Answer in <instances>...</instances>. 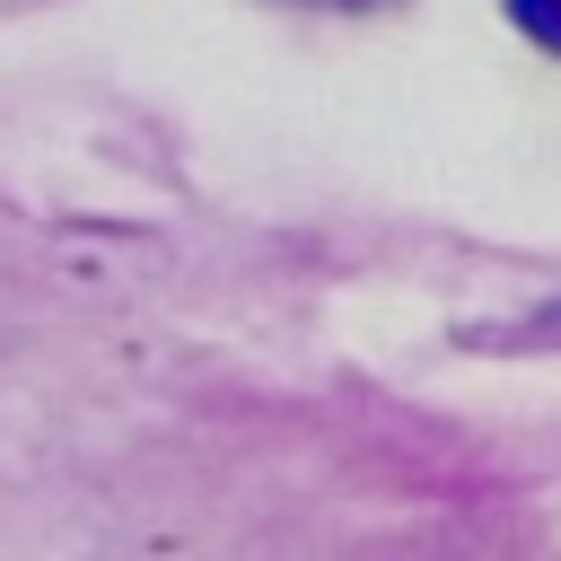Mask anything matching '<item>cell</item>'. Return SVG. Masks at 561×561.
I'll use <instances>...</instances> for the list:
<instances>
[{"mask_svg": "<svg viewBox=\"0 0 561 561\" xmlns=\"http://www.w3.org/2000/svg\"><path fill=\"white\" fill-rule=\"evenodd\" d=\"M508 18H517L535 44H552V53H561V0H508Z\"/></svg>", "mask_w": 561, "mask_h": 561, "instance_id": "1", "label": "cell"}, {"mask_svg": "<svg viewBox=\"0 0 561 561\" xmlns=\"http://www.w3.org/2000/svg\"><path fill=\"white\" fill-rule=\"evenodd\" d=\"M342 9H351V0H342Z\"/></svg>", "mask_w": 561, "mask_h": 561, "instance_id": "2", "label": "cell"}]
</instances>
